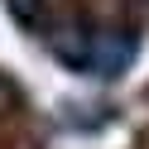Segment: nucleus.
<instances>
[{"label": "nucleus", "mask_w": 149, "mask_h": 149, "mask_svg": "<svg viewBox=\"0 0 149 149\" xmlns=\"http://www.w3.org/2000/svg\"><path fill=\"white\" fill-rule=\"evenodd\" d=\"M48 48L63 68L87 72V77H120L135 63V34L125 29H87V24H63L48 34Z\"/></svg>", "instance_id": "obj_1"}, {"label": "nucleus", "mask_w": 149, "mask_h": 149, "mask_svg": "<svg viewBox=\"0 0 149 149\" xmlns=\"http://www.w3.org/2000/svg\"><path fill=\"white\" fill-rule=\"evenodd\" d=\"M5 10H10V19H15V24L39 29V19H43V0H5Z\"/></svg>", "instance_id": "obj_2"}]
</instances>
